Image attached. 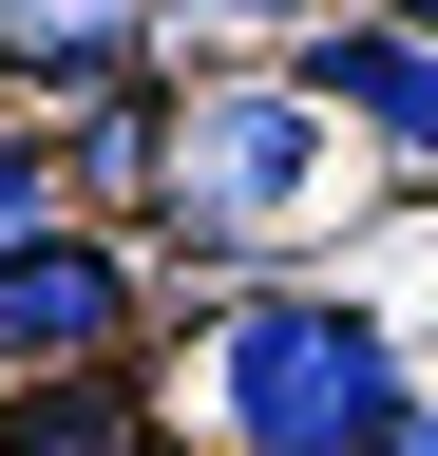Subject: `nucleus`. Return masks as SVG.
Masks as SVG:
<instances>
[{
  "label": "nucleus",
  "instance_id": "20e7f679",
  "mask_svg": "<svg viewBox=\"0 0 438 456\" xmlns=\"http://www.w3.org/2000/svg\"><path fill=\"white\" fill-rule=\"evenodd\" d=\"M305 95H324V134H362L381 171H438V38L324 20V38H305Z\"/></svg>",
  "mask_w": 438,
  "mask_h": 456
},
{
  "label": "nucleus",
  "instance_id": "7ed1b4c3",
  "mask_svg": "<svg viewBox=\"0 0 438 456\" xmlns=\"http://www.w3.org/2000/svg\"><path fill=\"white\" fill-rule=\"evenodd\" d=\"M115 342H134V248H115V228H58V248L0 266V399L115 380Z\"/></svg>",
  "mask_w": 438,
  "mask_h": 456
},
{
  "label": "nucleus",
  "instance_id": "6e6552de",
  "mask_svg": "<svg viewBox=\"0 0 438 456\" xmlns=\"http://www.w3.org/2000/svg\"><path fill=\"white\" fill-rule=\"evenodd\" d=\"M381 456H438V419H419V399H401V437H381Z\"/></svg>",
  "mask_w": 438,
  "mask_h": 456
},
{
  "label": "nucleus",
  "instance_id": "0eeeda50",
  "mask_svg": "<svg viewBox=\"0 0 438 456\" xmlns=\"http://www.w3.org/2000/svg\"><path fill=\"white\" fill-rule=\"evenodd\" d=\"M58 228H77V209H58V152H38V134H0V266H20V248H58Z\"/></svg>",
  "mask_w": 438,
  "mask_h": 456
},
{
  "label": "nucleus",
  "instance_id": "423d86ee",
  "mask_svg": "<svg viewBox=\"0 0 438 456\" xmlns=\"http://www.w3.org/2000/svg\"><path fill=\"white\" fill-rule=\"evenodd\" d=\"M0 57L58 77V95H153V38L134 20H0Z\"/></svg>",
  "mask_w": 438,
  "mask_h": 456
},
{
  "label": "nucleus",
  "instance_id": "f03ea898",
  "mask_svg": "<svg viewBox=\"0 0 438 456\" xmlns=\"http://www.w3.org/2000/svg\"><path fill=\"white\" fill-rule=\"evenodd\" d=\"M324 171H343V134H324L305 77H248V95H191L172 114V228L191 248H267Z\"/></svg>",
  "mask_w": 438,
  "mask_h": 456
},
{
  "label": "nucleus",
  "instance_id": "39448f33",
  "mask_svg": "<svg viewBox=\"0 0 438 456\" xmlns=\"http://www.w3.org/2000/svg\"><path fill=\"white\" fill-rule=\"evenodd\" d=\"M0 456H153V419H134V380H38V399H0Z\"/></svg>",
  "mask_w": 438,
  "mask_h": 456
},
{
  "label": "nucleus",
  "instance_id": "f257e3e1",
  "mask_svg": "<svg viewBox=\"0 0 438 456\" xmlns=\"http://www.w3.org/2000/svg\"><path fill=\"white\" fill-rule=\"evenodd\" d=\"M210 419H229V456H381L401 437V342L324 285H248L210 323Z\"/></svg>",
  "mask_w": 438,
  "mask_h": 456
}]
</instances>
